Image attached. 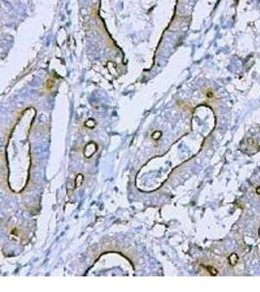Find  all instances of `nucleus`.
<instances>
[{
  "mask_svg": "<svg viewBox=\"0 0 260 292\" xmlns=\"http://www.w3.org/2000/svg\"><path fill=\"white\" fill-rule=\"evenodd\" d=\"M237 261H238V256L236 254H231V256L229 257V262H230V264L232 265V266H234L235 264L237 263Z\"/></svg>",
  "mask_w": 260,
  "mask_h": 292,
  "instance_id": "7ed1b4c3",
  "label": "nucleus"
},
{
  "mask_svg": "<svg viewBox=\"0 0 260 292\" xmlns=\"http://www.w3.org/2000/svg\"><path fill=\"white\" fill-rule=\"evenodd\" d=\"M83 178H84V177H83L82 175H77V177H76V179H75V187L76 188H79L80 186H81V184H82L83 180H84Z\"/></svg>",
  "mask_w": 260,
  "mask_h": 292,
  "instance_id": "f03ea898",
  "label": "nucleus"
},
{
  "mask_svg": "<svg viewBox=\"0 0 260 292\" xmlns=\"http://www.w3.org/2000/svg\"><path fill=\"white\" fill-rule=\"evenodd\" d=\"M161 136H162V132H157V134H152V138H153V139H158Z\"/></svg>",
  "mask_w": 260,
  "mask_h": 292,
  "instance_id": "39448f33",
  "label": "nucleus"
},
{
  "mask_svg": "<svg viewBox=\"0 0 260 292\" xmlns=\"http://www.w3.org/2000/svg\"><path fill=\"white\" fill-rule=\"evenodd\" d=\"M256 193L258 194V195H260V187H257V189H256Z\"/></svg>",
  "mask_w": 260,
  "mask_h": 292,
  "instance_id": "423d86ee",
  "label": "nucleus"
},
{
  "mask_svg": "<svg viewBox=\"0 0 260 292\" xmlns=\"http://www.w3.org/2000/svg\"><path fill=\"white\" fill-rule=\"evenodd\" d=\"M97 144L95 143V142H90L88 145H86L85 147V150H84V155L85 157H87V158H90V157H92L93 154H95V151H97Z\"/></svg>",
  "mask_w": 260,
  "mask_h": 292,
  "instance_id": "f257e3e1",
  "label": "nucleus"
},
{
  "mask_svg": "<svg viewBox=\"0 0 260 292\" xmlns=\"http://www.w3.org/2000/svg\"><path fill=\"white\" fill-rule=\"evenodd\" d=\"M259 236H260V228H259Z\"/></svg>",
  "mask_w": 260,
  "mask_h": 292,
  "instance_id": "0eeeda50",
  "label": "nucleus"
},
{
  "mask_svg": "<svg viewBox=\"0 0 260 292\" xmlns=\"http://www.w3.org/2000/svg\"><path fill=\"white\" fill-rule=\"evenodd\" d=\"M206 268H207V270H208V272H210V274H212V275H214V276H215V275H217V271H216V270H215L214 268H213V267H210V266H207V267H206Z\"/></svg>",
  "mask_w": 260,
  "mask_h": 292,
  "instance_id": "20e7f679",
  "label": "nucleus"
}]
</instances>
